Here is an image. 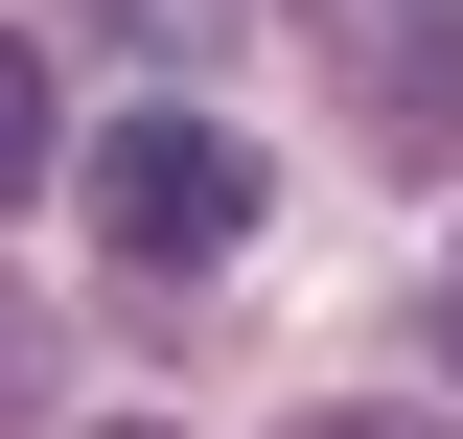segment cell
<instances>
[{
	"label": "cell",
	"instance_id": "5b68a950",
	"mask_svg": "<svg viewBox=\"0 0 463 439\" xmlns=\"http://www.w3.org/2000/svg\"><path fill=\"white\" fill-rule=\"evenodd\" d=\"M24 393H47V324H24V301H0V416H24Z\"/></svg>",
	"mask_w": 463,
	"mask_h": 439
},
{
	"label": "cell",
	"instance_id": "277c9868",
	"mask_svg": "<svg viewBox=\"0 0 463 439\" xmlns=\"http://www.w3.org/2000/svg\"><path fill=\"white\" fill-rule=\"evenodd\" d=\"M70 163V116H47V47H24V23H0V209H24V185Z\"/></svg>",
	"mask_w": 463,
	"mask_h": 439
},
{
	"label": "cell",
	"instance_id": "ba28073f",
	"mask_svg": "<svg viewBox=\"0 0 463 439\" xmlns=\"http://www.w3.org/2000/svg\"><path fill=\"white\" fill-rule=\"evenodd\" d=\"M93 439H163V416H93Z\"/></svg>",
	"mask_w": 463,
	"mask_h": 439
},
{
	"label": "cell",
	"instance_id": "52a82bcc",
	"mask_svg": "<svg viewBox=\"0 0 463 439\" xmlns=\"http://www.w3.org/2000/svg\"><path fill=\"white\" fill-rule=\"evenodd\" d=\"M440 370H463V255H440Z\"/></svg>",
	"mask_w": 463,
	"mask_h": 439
},
{
	"label": "cell",
	"instance_id": "6da1fadb",
	"mask_svg": "<svg viewBox=\"0 0 463 439\" xmlns=\"http://www.w3.org/2000/svg\"><path fill=\"white\" fill-rule=\"evenodd\" d=\"M70 209H93L116 277H232V255H255V139L185 116V93H139V116L70 139Z\"/></svg>",
	"mask_w": 463,
	"mask_h": 439
},
{
	"label": "cell",
	"instance_id": "8992f818",
	"mask_svg": "<svg viewBox=\"0 0 463 439\" xmlns=\"http://www.w3.org/2000/svg\"><path fill=\"white\" fill-rule=\"evenodd\" d=\"M301 439H417V416H371V393H347V416H301Z\"/></svg>",
	"mask_w": 463,
	"mask_h": 439
},
{
	"label": "cell",
	"instance_id": "7a4b0ae2",
	"mask_svg": "<svg viewBox=\"0 0 463 439\" xmlns=\"http://www.w3.org/2000/svg\"><path fill=\"white\" fill-rule=\"evenodd\" d=\"M325 23V93H347V139L394 185H463V0H301Z\"/></svg>",
	"mask_w": 463,
	"mask_h": 439
},
{
	"label": "cell",
	"instance_id": "3957f363",
	"mask_svg": "<svg viewBox=\"0 0 463 439\" xmlns=\"http://www.w3.org/2000/svg\"><path fill=\"white\" fill-rule=\"evenodd\" d=\"M70 23H93V47H139V70H163V93H209V70H232V23H255V0H70Z\"/></svg>",
	"mask_w": 463,
	"mask_h": 439
}]
</instances>
